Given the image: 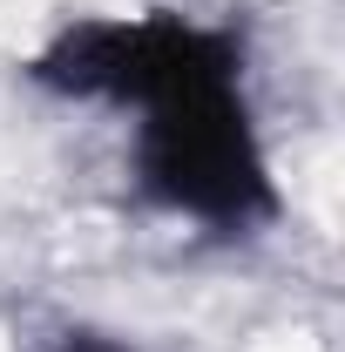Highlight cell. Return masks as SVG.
<instances>
[{
    "mask_svg": "<svg viewBox=\"0 0 345 352\" xmlns=\"http://www.w3.org/2000/svg\"><path fill=\"white\" fill-rule=\"evenodd\" d=\"M21 75L115 135L129 204L156 223L203 244H251L285 217L237 21L197 7H102L61 21Z\"/></svg>",
    "mask_w": 345,
    "mask_h": 352,
    "instance_id": "1",
    "label": "cell"
},
{
    "mask_svg": "<svg viewBox=\"0 0 345 352\" xmlns=\"http://www.w3.org/2000/svg\"><path fill=\"white\" fill-rule=\"evenodd\" d=\"M27 352H142V346L109 332V325H54L41 346H27Z\"/></svg>",
    "mask_w": 345,
    "mask_h": 352,
    "instance_id": "2",
    "label": "cell"
}]
</instances>
